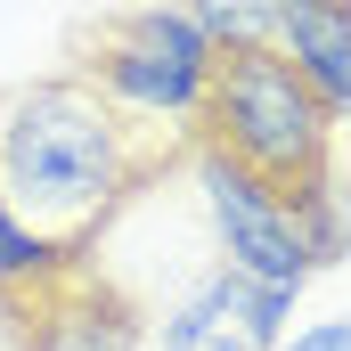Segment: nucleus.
Segmentation results:
<instances>
[{"instance_id":"6","label":"nucleus","mask_w":351,"mask_h":351,"mask_svg":"<svg viewBox=\"0 0 351 351\" xmlns=\"http://www.w3.org/2000/svg\"><path fill=\"white\" fill-rule=\"evenodd\" d=\"M33 302V327H25V351H139V319L90 286V269H66L49 286L25 294Z\"/></svg>"},{"instance_id":"9","label":"nucleus","mask_w":351,"mask_h":351,"mask_svg":"<svg viewBox=\"0 0 351 351\" xmlns=\"http://www.w3.org/2000/svg\"><path fill=\"white\" fill-rule=\"evenodd\" d=\"M188 25L229 58V49H278V0H180Z\"/></svg>"},{"instance_id":"4","label":"nucleus","mask_w":351,"mask_h":351,"mask_svg":"<svg viewBox=\"0 0 351 351\" xmlns=\"http://www.w3.org/2000/svg\"><path fill=\"white\" fill-rule=\"evenodd\" d=\"M196 156V180H204V213H213V237H221V269H237V278H254V286H286V294H302L319 262H311V245H302V229H294V204L262 188L254 172H237V164H221V156H204V147H188Z\"/></svg>"},{"instance_id":"2","label":"nucleus","mask_w":351,"mask_h":351,"mask_svg":"<svg viewBox=\"0 0 351 351\" xmlns=\"http://www.w3.org/2000/svg\"><path fill=\"white\" fill-rule=\"evenodd\" d=\"M196 147L254 172L278 196H302L311 180L335 172V114L311 98V82L278 49H229L213 66V90H204Z\"/></svg>"},{"instance_id":"7","label":"nucleus","mask_w":351,"mask_h":351,"mask_svg":"<svg viewBox=\"0 0 351 351\" xmlns=\"http://www.w3.org/2000/svg\"><path fill=\"white\" fill-rule=\"evenodd\" d=\"M278 58L343 123L351 114V0H278Z\"/></svg>"},{"instance_id":"11","label":"nucleus","mask_w":351,"mask_h":351,"mask_svg":"<svg viewBox=\"0 0 351 351\" xmlns=\"http://www.w3.org/2000/svg\"><path fill=\"white\" fill-rule=\"evenodd\" d=\"M278 351H351V319H319V327H302L294 343H278Z\"/></svg>"},{"instance_id":"1","label":"nucleus","mask_w":351,"mask_h":351,"mask_svg":"<svg viewBox=\"0 0 351 351\" xmlns=\"http://www.w3.org/2000/svg\"><path fill=\"white\" fill-rule=\"evenodd\" d=\"M188 147H196L188 131L123 114L82 74H41L0 98V196L33 237L66 254H82L114 221V204Z\"/></svg>"},{"instance_id":"5","label":"nucleus","mask_w":351,"mask_h":351,"mask_svg":"<svg viewBox=\"0 0 351 351\" xmlns=\"http://www.w3.org/2000/svg\"><path fill=\"white\" fill-rule=\"evenodd\" d=\"M286 311H294L286 286H254V278H237V269H213V278L172 311L164 351H278Z\"/></svg>"},{"instance_id":"10","label":"nucleus","mask_w":351,"mask_h":351,"mask_svg":"<svg viewBox=\"0 0 351 351\" xmlns=\"http://www.w3.org/2000/svg\"><path fill=\"white\" fill-rule=\"evenodd\" d=\"M286 204H294V229H302V245H311V262H319V269L351 254V204H343V188H335V172L311 180V188L286 196Z\"/></svg>"},{"instance_id":"3","label":"nucleus","mask_w":351,"mask_h":351,"mask_svg":"<svg viewBox=\"0 0 351 351\" xmlns=\"http://www.w3.org/2000/svg\"><path fill=\"white\" fill-rule=\"evenodd\" d=\"M221 49L188 25V8H114L82 33V74L98 98H114L123 114L139 123H164L196 139V114H204V90H213Z\"/></svg>"},{"instance_id":"8","label":"nucleus","mask_w":351,"mask_h":351,"mask_svg":"<svg viewBox=\"0 0 351 351\" xmlns=\"http://www.w3.org/2000/svg\"><path fill=\"white\" fill-rule=\"evenodd\" d=\"M66 269H82V254L33 237V229L8 213V196H0V294H33V286H49V278H66Z\"/></svg>"}]
</instances>
